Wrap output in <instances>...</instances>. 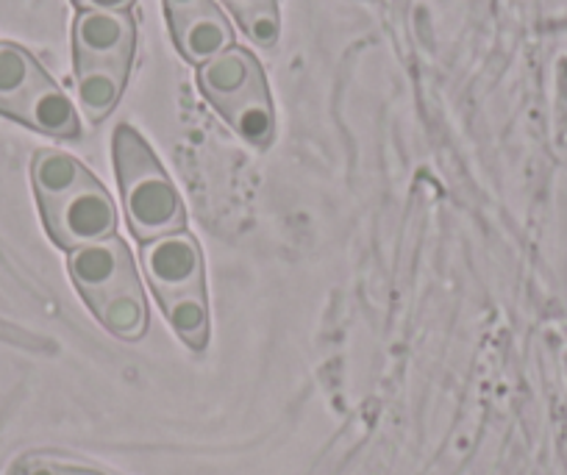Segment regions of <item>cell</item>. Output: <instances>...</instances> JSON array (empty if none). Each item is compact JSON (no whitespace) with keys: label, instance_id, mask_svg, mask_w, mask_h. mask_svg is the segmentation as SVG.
<instances>
[{"label":"cell","instance_id":"obj_4","mask_svg":"<svg viewBox=\"0 0 567 475\" xmlns=\"http://www.w3.org/2000/svg\"><path fill=\"white\" fill-rule=\"evenodd\" d=\"M142 270L159 300L165 320L189 351L209 345V295H206L204 254L193 234L178 231L142 242Z\"/></svg>","mask_w":567,"mask_h":475},{"label":"cell","instance_id":"obj_5","mask_svg":"<svg viewBox=\"0 0 567 475\" xmlns=\"http://www.w3.org/2000/svg\"><path fill=\"white\" fill-rule=\"evenodd\" d=\"M112 158L125 220L136 242L187 231L182 195L140 131L125 123L117 125L112 134Z\"/></svg>","mask_w":567,"mask_h":475},{"label":"cell","instance_id":"obj_8","mask_svg":"<svg viewBox=\"0 0 567 475\" xmlns=\"http://www.w3.org/2000/svg\"><path fill=\"white\" fill-rule=\"evenodd\" d=\"M173 42L189 64L212 62L234 48V29L215 0H162Z\"/></svg>","mask_w":567,"mask_h":475},{"label":"cell","instance_id":"obj_2","mask_svg":"<svg viewBox=\"0 0 567 475\" xmlns=\"http://www.w3.org/2000/svg\"><path fill=\"white\" fill-rule=\"evenodd\" d=\"M70 278L97 323L117 340L136 342L148 331V300L128 245L120 237L70 250Z\"/></svg>","mask_w":567,"mask_h":475},{"label":"cell","instance_id":"obj_1","mask_svg":"<svg viewBox=\"0 0 567 475\" xmlns=\"http://www.w3.org/2000/svg\"><path fill=\"white\" fill-rule=\"evenodd\" d=\"M37 206L53 245L64 250L84 248L114 237L117 209L106 187L64 151H37L31 162Z\"/></svg>","mask_w":567,"mask_h":475},{"label":"cell","instance_id":"obj_3","mask_svg":"<svg viewBox=\"0 0 567 475\" xmlns=\"http://www.w3.org/2000/svg\"><path fill=\"white\" fill-rule=\"evenodd\" d=\"M136 51L131 12H79L73 23V64L79 106L101 123L123 97Z\"/></svg>","mask_w":567,"mask_h":475},{"label":"cell","instance_id":"obj_11","mask_svg":"<svg viewBox=\"0 0 567 475\" xmlns=\"http://www.w3.org/2000/svg\"><path fill=\"white\" fill-rule=\"evenodd\" d=\"M136 0H73L79 12H131Z\"/></svg>","mask_w":567,"mask_h":475},{"label":"cell","instance_id":"obj_7","mask_svg":"<svg viewBox=\"0 0 567 475\" xmlns=\"http://www.w3.org/2000/svg\"><path fill=\"white\" fill-rule=\"evenodd\" d=\"M0 114L53 140L81 136V114L68 92L14 42H0Z\"/></svg>","mask_w":567,"mask_h":475},{"label":"cell","instance_id":"obj_6","mask_svg":"<svg viewBox=\"0 0 567 475\" xmlns=\"http://www.w3.org/2000/svg\"><path fill=\"white\" fill-rule=\"evenodd\" d=\"M198 90L212 109L243 136L250 147H270L276 136L270 86L259 59L245 48H228L226 53L198 68Z\"/></svg>","mask_w":567,"mask_h":475},{"label":"cell","instance_id":"obj_9","mask_svg":"<svg viewBox=\"0 0 567 475\" xmlns=\"http://www.w3.org/2000/svg\"><path fill=\"white\" fill-rule=\"evenodd\" d=\"M220 3L254 45L265 48V51H272L278 45V37H281L278 0H220Z\"/></svg>","mask_w":567,"mask_h":475},{"label":"cell","instance_id":"obj_10","mask_svg":"<svg viewBox=\"0 0 567 475\" xmlns=\"http://www.w3.org/2000/svg\"><path fill=\"white\" fill-rule=\"evenodd\" d=\"M14 475H103L90 467H75V464L48 462V458H29L14 469Z\"/></svg>","mask_w":567,"mask_h":475}]
</instances>
